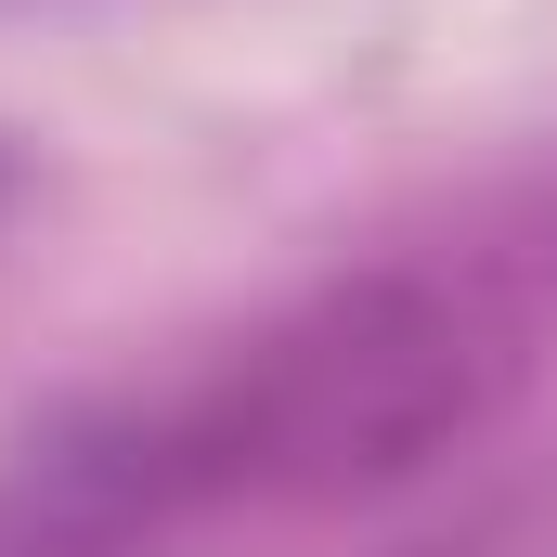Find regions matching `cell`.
I'll return each instance as SVG.
<instances>
[{
  "label": "cell",
  "instance_id": "cell-1",
  "mask_svg": "<svg viewBox=\"0 0 557 557\" xmlns=\"http://www.w3.org/2000/svg\"><path fill=\"white\" fill-rule=\"evenodd\" d=\"M480 403H493V337L428 285H363L234 350L221 376L52 441L0 506V557H131L182 519L376 493L428 467Z\"/></svg>",
  "mask_w": 557,
  "mask_h": 557
}]
</instances>
